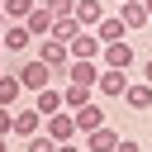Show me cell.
Returning a JSON list of instances; mask_svg holds the SVG:
<instances>
[{
	"label": "cell",
	"instance_id": "obj_1",
	"mask_svg": "<svg viewBox=\"0 0 152 152\" xmlns=\"http://www.w3.org/2000/svg\"><path fill=\"white\" fill-rule=\"evenodd\" d=\"M14 81H19L24 90H33V95H38V90H48V86H52V71H48V66H43L38 57H28V62H24L19 71H14Z\"/></svg>",
	"mask_w": 152,
	"mask_h": 152
},
{
	"label": "cell",
	"instance_id": "obj_2",
	"mask_svg": "<svg viewBox=\"0 0 152 152\" xmlns=\"http://www.w3.org/2000/svg\"><path fill=\"white\" fill-rule=\"evenodd\" d=\"M124 90H128V71L100 66V76H95V95H100V100H124Z\"/></svg>",
	"mask_w": 152,
	"mask_h": 152
},
{
	"label": "cell",
	"instance_id": "obj_3",
	"mask_svg": "<svg viewBox=\"0 0 152 152\" xmlns=\"http://www.w3.org/2000/svg\"><path fill=\"white\" fill-rule=\"evenodd\" d=\"M38 62H43L52 76H62L66 62H71V57H66V43H57V38H38Z\"/></svg>",
	"mask_w": 152,
	"mask_h": 152
},
{
	"label": "cell",
	"instance_id": "obj_4",
	"mask_svg": "<svg viewBox=\"0 0 152 152\" xmlns=\"http://www.w3.org/2000/svg\"><path fill=\"white\" fill-rule=\"evenodd\" d=\"M66 57H71V62H95V57H100V38H95L90 28H81V33L66 43Z\"/></svg>",
	"mask_w": 152,
	"mask_h": 152
},
{
	"label": "cell",
	"instance_id": "obj_5",
	"mask_svg": "<svg viewBox=\"0 0 152 152\" xmlns=\"http://www.w3.org/2000/svg\"><path fill=\"white\" fill-rule=\"evenodd\" d=\"M43 133H48L52 142H71V138H76V124H71V109H57V114H48V119H43Z\"/></svg>",
	"mask_w": 152,
	"mask_h": 152
},
{
	"label": "cell",
	"instance_id": "obj_6",
	"mask_svg": "<svg viewBox=\"0 0 152 152\" xmlns=\"http://www.w3.org/2000/svg\"><path fill=\"white\" fill-rule=\"evenodd\" d=\"M100 57H104V66H114V71H128L138 52H133V43L124 38V43H104V48H100Z\"/></svg>",
	"mask_w": 152,
	"mask_h": 152
},
{
	"label": "cell",
	"instance_id": "obj_7",
	"mask_svg": "<svg viewBox=\"0 0 152 152\" xmlns=\"http://www.w3.org/2000/svg\"><path fill=\"white\" fill-rule=\"evenodd\" d=\"M90 33L100 38V48H104V43H124V38H128V28H124V19H119V14H104Z\"/></svg>",
	"mask_w": 152,
	"mask_h": 152
},
{
	"label": "cell",
	"instance_id": "obj_8",
	"mask_svg": "<svg viewBox=\"0 0 152 152\" xmlns=\"http://www.w3.org/2000/svg\"><path fill=\"white\" fill-rule=\"evenodd\" d=\"M71 124H76V133H90V128H100V124H104V109H100V100H90V104L71 109Z\"/></svg>",
	"mask_w": 152,
	"mask_h": 152
},
{
	"label": "cell",
	"instance_id": "obj_9",
	"mask_svg": "<svg viewBox=\"0 0 152 152\" xmlns=\"http://www.w3.org/2000/svg\"><path fill=\"white\" fill-rule=\"evenodd\" d=\"M14 138H33V133H43V114L38 109H14V128H10Z\"/></svg>",
	"mask_w": 152,
	"mask_h": 152
},
{
	"label": "cell",
	"instance_id": "obj_10",
	"mask_svg": "<svg viewBox=\"0 0 152 152\" xmlns=\"http://www.w3.org/2000/svg\"><path fill=\"white\" fill-rule=\"evenodd\" d=\"M71 19H76L81 28H95V24L104 19V5H100V0H76V5H71Z\"/></svg>",
	"mask_w": 152,
	"mask_h": 152
},
{
	"label": "cell",
	"instance_id": "obj_11",
	"mask_svg": "<svg viewBox=\"0 0 152 152\" xmlns=\"http://www.w3.org/2000/svg\"><path fill=\"white\" fill-rule=\"evenodd\" d=\"M114 142H119V133H114L109 124H100V128H90V133H86V142H81V147H86V152H114Z\"/></svg>",
	"mask_w": 152,
	"mask_h": 152
},
{
	"label": "cell",
	"instance_id": "obj_12",
	"mask_svg": "<svg viewBox=\"0 0 152 152\" xmlns=\"http://www.w3.org/2000/svg\"><path fill=\"white\" fill-rule=\"evenodd\" d=\"M119 19H124V28H128V33L147 28V10H142V0H124V5H119Z\"/></svg>",
	"mask_w": 152,
	"mask_h": 152
},
{
	"label": "cell",
	"instance_id": "obj_13",
	"mask_svg": "<svg viewBox=\"0 0 152 152\" xmlns=\"http://www.w3.org/2000/svg\"><path fill=\"white\" fill-rule=\"evenodd\" d=\"M24 28H28V38H48V33H52V14H48V5H33L28 19H24Z\"/></svg>",
	"mask_w": 152,
	"mask_h": 152
},
{
	"label": "cell",
	"instance_id": "obj_14",
	"mask_svg": "<svg viewBox=\"0 0 152 152\" xmlns=\"http://www.w3.org/2000/svg\"><path fill=\"white\" fill-rule=\"evenodd\" d=\"M0 43H5V52H28L33 38H28L24 24H5V28H0Z\"/></svg>",
	"mask_w": 152,
	"mask_h": 152
},
{
	"label": "cell",
	"instance_id": "obj_15",
	"mask_svg": "<svg viewBox=\"0 0 152 152\" xmlns=\"http://www.w3.org/2000/svg\"><path fill=\"white\" fill-rule=\"evenodd\" d=\"M90 100H95V86H76V81L62 86V109H81V104H90Z\"/></svg>",
	"mask_w": 152,
	"mask_h": 152
},
{
	"label": "cell",
	"instance_id": "obj_16",
	"mask_svg": "<svg viewBox=\"0 0 152 152\" xmlns=\"http://www.w3.org/2000/svg\"><path fill=\"white\" fill-rule=\"evenodd\" d=\"M124 104H128V109H138V114H142V109H152V86H147V81H128Z\"/></svg>",
	"mask_w": 152,
	"mask_h": 152
},
{
	"label": "cell",
	"instance_id": "obj_17",
	"mask_svg": "<svg viewBox=\"0 0 152 152\" xmlns=\"http://www.w3.org/2000/svg\"><path fill=\"white\" fill-rule=\"evenodd\" d=\"M66 81H76V86H95V76H100V66L95 62H66V71H62Z\"/></svg>",
	"mask_w": 152,
	"mask_h": 152
},
{
	"label": "cell",
	"instance_id": "obj_18",
	"mask_svg": "<svg viewBox=\"0 0 152 152\" xmlns=\"http://www.w3.org/2000/svg\"><path fill=\"white\" fill-rule=\"evenodd\" d=\"M76 33H81V24H76L71 14H57V19H52V33H48V38H57V43H71Z\"/></svg>",
	"mask_w": 152,
	"mask_h": 152
},
{
	"label": "cell",
	"instance_id": "obj_19",
	"mask_svg": "<svg viewBox=\"0 0 152 152\" xmlns=\"http://www.w3.org/2000/svg\"><path fill=\"white\" fill-rule=\"evenodd\" d=\"M33 109H38L43 119H48V114H57V109H62V90H52V86H48V90H38V95H33Z\"/></svg>",
	"mask_w": 152,
	"mask_h": 152
},
{
	"label": "cell",
	"instance_id": "obj_20",
	"mask_svg": "<svg viewBox=\"0 0 152 152\" xmlns=\"http://www.w3.org/2000/svg\"><path fill=\"white\" fill-rule=\"evenodd\" d=\"M33 5H38V0H0V10H5V19H10V24H24Z\"/></svg>",
	"mask_w": 152,
	"mask_h": 152
},
{
	"label": "cell",
	"instance_id": "obj_21",
	"mask_svg": "<svg viewBox=\"0 0 152 152\" xmlns=\"http://www.w3.org/2000/svg\"><path fill=\"white\" fill-rule=\"evenodd\" d=\"M19 95H24V86H19L14 76H0V109H14Z\"/></svg>",
	"mask_w": 152,
	"mask_h": 152
},
{
	"label": "cell",
	"instance_id": "obj_22",
	"mask_svg": "<svg viewBox=\"0 0 152 152\" xmlns=\"http://www.w3.org/2000/svg\"><path fill=\"white\" fill-rule=\"evenodd\" d=\"M24 152H57V142L48 133H33V138H24Z\"/></svg>",
	"mask_w": 152,
	"mask_h": 152
},
{
	"label": "cell",
	"instance_id": "obj_23",
	"mask_svg": "<svg viewBox=\"0 0 152 152\" xmlns=\"http://www.w3.org/2000/svg\"><path fill=\"white\" fill-rule=\"evenodd\" d=\"M43 5H48V14L57 19V14H71V5H76V0H43Z\"/></svg>",
	"mask_w": 152,
	"mask_h": 152
},
{
	"label": "cell",
	"instance_id": "obj_24",
	"mask_svg": "<svg viewBox=\"0 0 152 152\" xmlns=\"http://www.w3.org/2000/svg\"><path fill=\"white\" fill-rule=\"evenodd\" d=\"M114 152H142V142H138V138H124V133H119V142H114Z\"/></svg>",
	"mask_w": 152,
	"mask_h": 152
},
{
	"label": "cell",
	"instance_id": "obj_25",
	"mask_svg": "<svg viewBox=\"0 0 152 152\" xmlns=\"http://www.w3.org/2000/svg\"><path fill=\"white\" fill-rule=\"evenodd\" d=\"M10 128H14V109H0V138H10Z\"/></svg>",
	"mask_w": 152,
	"mask_h": 152
},
{
	"label": "cell",
	"instance_id": "obj_26",
	"mask_svg": "<svg viewBox=\"0 0 152 152\" xmlns=\"http://www.w3.org/2000/svg\"><path fill=\"white\" fill-rule=\"evenodd\" d=\"M57 152H86V147H81L76 138H71V142H57Z\"/></svg>",
	"mask_w": 152,
	"mask_h": 152
},
{
	"label": "cell",
	"instance_id": "obj_27",
	"mask_svg": "<svg viewBox=\"0 0 152 152\" xmlns=\"http://www.w3.org/2000/svg\"><path fill=\"white\" fill-rule=\"evenodd\" d=\"M142 81H147V86H152V57H147V66H142Z\"/></svg>",
	"mask_w": 152,
	"mask_h": 152
},
{
	"label": "cell",
	"instance_id": "obj_28",
	"mask_svg": "<svg viewBox=\"0 0 152 152\" xmlns=\"http://www.w3.org/2000/svg\"><path fill=\"white\" fill-rule=\"evenodd\" d=\"M142 10H147V19H152V0H142Z\"/></svg>",
	"mask_w": 152,
	"mask_h": 152
},
{
	"label": "cell",
	"instance_id": "obj_29",
	"mask_svg": "<svg viewBox=\"0 0 152 152\" xmlns=\"http://www.w3.org/2000/svg\"><path fill=\"white\" fill-rule=\"evenodd\" d=\"M5 24H10V19H5V10H0V28H5Z\"/></svg>",
	"mask_w": 152,
	"mask_h": 152
},
{
	"label": "cell",
	"instance_id": "obj_30",
	"mask_svg": "<svg viewBox=\"0 0 152 152\" xmlns=\"http://www.w3.org/2000/svg\"><path fill=\"white\" fill-rule=\"evenodd\" d=\"M0 152H10V142H5V138H0Z\"/></svg>",
	"mask_w": 152,
	"mask_h": 152
},
{
	"label": "cell",
	"instance_id": "obj_31",
	"mask_svg": "<svg viewBox=\"0 0 152 152\" xmlns=\"http://www.w3.org/2000/svg\"><path fill=\"white\" fill-rule=\"evenodd\" d=\"M0 52H5V43H0Z\"/></svg>",
	"mask_w": 152,
	"mask_h": 152
},
{
	"label": "cell",
	"instance_id": "obj_32",
	"mask_svg": "<svg viewBox=\"0 0 152 152\" xmlns=\"http://www.w3.org/2000/svg\"><path fill=\"white\" fill-rule=\"evenodd\" d=\"M0 76H5V71H0Z\"/></svg>",
	"mask_w": 152,
	"mask_h": 152
},
{
	"label": "cell",
	"instance_id": "obj_33",
	"mask_svg": "<svg viewBox=\"0 0 152 152\" xmlns=\"http://www.w3.org/2000/svg\"><path fill=\"white\" fill-rule=\"evenodd\" d=\"M119 5H124V0H119Z\"/></svg>",
	"mask_w": 152,
	"mask_h": 152
}]
</instances>
